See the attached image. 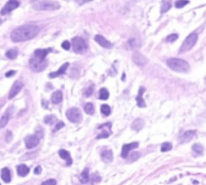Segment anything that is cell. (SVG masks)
I'll return each instance as SVG.
<instances>
[{"label":"cell","mask_w":206,"mask_h":185,"mask_svg":"<svg viewBox=\"0 0 206 185\" xmlns=\"http://www.w3.org/2000/svg\"><path fill=\"white\" fill-rule=\"evenodd\" d=\"M39 32V28L36 25H23L12 31L11 40L15 43L24 42L35 38Z\"/></svg>","instance_id":"1"},{"label":"cell","mask_w":206,"mask_h":185,"mask_svg":"<svg viewBox=\"0 0 206 185\" xmlns=\"http://www.w3.org/2000/svg\"><path fill=\"white\" fill-rule=\"evenodd\" d=\"M167 66L177 72H187L189 71V64L187 61L179 58H170L167 61Z\"/></svg>","instance_id":"2"},{"label":"cell","mask_w":206,"mask_h":185,"mask_svg":"<svg viewBox=\"0 0 206 185\" xmlns=\"http://www.w3.org/2000/svg\"><path fill=\"white\" fill-rule=\"evenodd\" d=\"M33 9L36 11H55L61 7L58 2L56 1H39L36 2L32 6Z\"/></svg>","instance_id":"3"},{"label":"cell","mask_w":206,"mask_h":185,"mask_svg":"<svg viewBox=\"0 0 206 185\" xmlns=\"http://www.w3.org/2000/svg\"><path fill=\"white\" fill-rule=\"evenodd\" d=\"M48 62L45 59H39L37 57L30 59L29 67L35 72H39L44 71L47 67Z\"/></svg>","instance_id":"4"},{"label":"cell","mask_w":206,"mask_h":185,"mask_svg":"<svg viewBox=\"0 0 206 185\" xmlns=\"http://www.w3.org/2000/svg\"><path fill=\"white\" fill-rule=\"evenodd\" d=\"M72 49L74 51V53H78V54H82L88 48V44L85 40L79 36H76L72 39Z\"/></svg>","instance_id":"5"},{"label":"cell","mask_w":206,"mask_h":185,"mask_svg":"<svg viewBox=\"0 0 206 185\" xmlns=\"http://www.w3.org/2000/svg\"><path fill=\"white\" fill-rule=\"evenodd\" d=\"M197 38L198 36L196 33L190 34L189 36L184 39V41L181 45L180 48V53H184L192 49V47L195 45L197 41Z\"/></svg>","instance_id":"6"},{"label":"cell","mask_w":206,"mask_h":185,"mask_svg":"<svg viewBox=\"0 0 206 185\" xmlns=\"http://www.w3.org/2000/svg\"><path fill=\"white\" fill-rule=\"evenodd\" d=\"M66 117L72 123H79L82 119V114L78 108H70L66 111Z\"/></svg>","instance_id":"7"},{"label":"cell","mask_w":206,"mask_h":185,"mask_svg":"<svg viewBox=\"0 0 206 185\" xmlns=\"http://www.w3.org/2000/svg\"><path fill=\"white\" fill-rule=\"evenodd\" d=\"M43 134L41 132H36L35 135L28 136L25 138V145L28 149H32L39 143V140L42 138Z\"/></svg>","instance_id":"8"},{"label":"cell","mask_w":206,"mask_h":185,"mask_svg":"<svg viewBox=\"0 0 206 185\" xmlns=\"http://www.w3.org/2000/svg\"><path fill=\"white\" fill-rule=\"evenodd\" d=\"M19 6H20V3L17 0H9L8 2L6 3V5L3 7V8L1 10L0 13L2 15H5L15 9H16Z\"/></svg>","instance_id":"9"},{"label":"cell","mask_w":206,"mask_h":185,"mask_svg":"<svg viewBox=\"0 0 206 185\" xmlns=\"http://www.w3.org/2000/svg\"><path fill=\"white\" fill-rule=\"evenodd\" d=\"M138 147H139L138 142H134V143L123 145V148H122V152H121V156L123 159H126L129 155V152L131 151V150H134L135 148H138Z\"/></svg>","instance_id":"10"},{"label":"cell","mask_w":206,"mask_h":185,"mask_svg":"<svg viewBox=\"0 0 206 185\" xmlns=\"http://www.w3.org/2000/svg\"><path fill=\"white\" fill-rule=\"evenodd\" d=\"M23 87V84L20 80H16V81L13 84V86H12L11 90H10V93H9L8 95L9 99L14 98L17 94L21 91Z\"/></svg>","instance_id":"11"},{"label":"cell","mask_w":206,"mask_h":185,"mask_svg":"<svg viewBox=\"0 0 206 185\" xmlns=\"http://www.w3.org/2000/svg\"><path fill=\"white\" fill-rule=\"evenodd\" d=\"M132 60L134 62V64H136L139 66H144L148 62V58L139 53H134L133 56H132Z\"/></svg>","instance_id":"12"},{"label":"cell","mask_w":206,"mask_h":185,"mask_svg":"<svg viewBox=\"0 0 206 185\" xmlns=\"http://www.w3.org/2000/svg\"><path fill=\"white\" fill-rule=\"evenodd\" d=\"M95 41L97 42L99 45H101L102 47L105 48H112V44L110 42L107 40V39L103 37L101 35H96L94 37Z\"/></svg>","instance_id":"13"},{"label":"cell","mask_w":206,"mask_h":185,"mask_svg":"<svg viewBox=\"0 0 206 185\" xmlns=\"http://www.w3.org/2000/svg\"><path fill=\"white\" fill-rule=\"evenodd\" d=\"M69 66V63H68V62L64 63V64H63V65L59 69V70H57V71H56V72H51V73H49V74H48V78H57V77H60V76H61V75L64 74Z\"/></svg>","instance_id":"14"},{"label":"cell","mask_w":206,"mask_h":185,"mask_svg":"<svg viewBox=\"0 0 206 185\" xmlns=\"http://www.w3.org/2000/svg\"><path fill=\"white\" fill-rule=\"evenodd\" d=\"M146 91V89L143 87H140L139 89V93H138V95L136 97V102H137V105L139 106V108H145L146 107V103L144 102V99L142 97V95L144 94V92Z\"/></svg>","instance_id":"15"},{"label":"cell","mask_w":206,"mask_h":185,"mask_svg":"<svg viewBox=\"0 0 206 185\" xmlns=\"http://www.w3.org/2000/svg\"><path fill=\"white\" fill-rule=\"evenodd\" d=\"M101 158H102V160L104 162V163H110L113 161V151L111 150H105L103 151L102 153H101Z\"/></svg>","instance_id":"16"},{"label":"cell","mask_w":206,"mask_h":185,"mask_svg":"<svg viewBox=\"0 0 206 185\" xmlns=\"http://www.w3.org/2000/svg\"><path fill=\"white\" fill-rule=\"evenodd\" d=\"M59 155H60V157L61 158V159H63L64 160L66 161V165L67 166H70L72 165V157H71V155H70L69 152L67 151H65V150H60L58 152Z\"/></svg>","instance_id":"17"},{"label":"cell","mask_w":206,"mask_h":185,"mask_svg":"<svg viewBox=\"0 0 206 185\" xmlns=\"http://www.w3.org/2000/svg\"><path fill=\"white\" fill-rule=\"evenodd\" d=\"M145 122L142 119L137 118L134 121H133V122L131 123V127L133 130H135L137 132H139V130H141L143 128Z\"/></svg>","instance_id":"18"},{"label":"cell","mask_w":206,"mask_h":185,"mask_svg":"<svg viewBox=\"0 0 206 185\" xmlns=\"http://www.w3.org/2000/svg\"><path fill=\"white\" fill-rule=\"evenodd\" d=\"M196 135L195 130H188L186 132L183 134V135L181 136V143H188L194 138Z\"/></svg>","instance_id":"19"},{"label":"cell","mask_w":206,"mask_h":185,"mask_svg":"<svg viewBox=\"0 0 206 185\" xmlns=\"http://www.w3.org/2000/svg\"><path fill=\"white\" fill-rule=\"evenodd\" d=\"M52 48H46V49H36L34 52L35 57L39 59H45L48 53L52 52Z\"/></svg>","instance_id":"20"},{"label":"cell","mask_w":206,"mask_h":185,"mask_svg":"<svg viewBox=\"0 0 206 185\" xmlns=\"http://www.w3.org/2000/svg\"><path fill=\"white\" fill-rule=\"evenodd\" d=\"M51 100H52V102L53 104H59L62 102L63 100V94L61 90H56L52 94V97H51Z\"/></svg>","instance_id":"21"},{"label":"cell","mask_w":206,"mask_h":185,"mask_svg":"<svg viewBox=\"0 0 206 185\" xmlns=\"http://www.w3.org/2000/svg\"><path fill=\"white\" fill-rule=\"evenodd\" d=\"M29 171H30V169L25 164H20L17 166V173L20 176L24 177L28 175Z\"/></svg>","instance_id":"22"},{"label":"cell","mask_w":206,"mask_h":185,"mask_svg":"<svg viewBox=\"0 0 206 185\" xmlns=\"http://www.w3.org/2000/svg\"><path fill=\"white\" fill-rule=\"evenodd\" d=\"M1 177H2V180H3L5 183H7V184L11 182V172H10V170H9L7 167H4V168L2 170Z\"/></svg>","instance_id":"23"},{"label":"cell","mask_w":206,"mask_h":185,"mask_svg":"<svg viewBox=\"0 0 206 185\" xmlns=\"http://www.w3.org/2000/svg\"><path fill=\"white\" fill-rule=\"evenodd\" d=\"M89 168L84 169L82 173L80 175V181L81 184H86L89 181Z\"/></svg>","instance_id":"24"},{"label":"cell","mask_w":206,"mask_h":185,"mask_svg":"<svg viewBox=\"0 0 206 185\" xmlns=\"http://www.w3.org/2000/svg\"><path fill=\"white\" fill-rule=\"evenodd\" d=\"M171 7H172V3L169 0H163L161 5V9H160V11L161 13H165L170 10Z\"/></svg>","instance_id":"25"},{"label":"cell","mask_w":206,"mask_h":185,"mask_svg":"<svg viewBox=\"0 0 206 185\" xmlns=\"http://www.w3.org/2000/svg\"><path fill=\"white\" fill-rule=\"evenodd\" d=\"M10 118V115L8 113V110L6 111L5 113L3 114V116L0 119V128H3L6 127V125L7 124V122Z\"/></svg>","instance_id":"26"},{"label":"cell","mask_w":206,"mask_h":185,"mask_svg":"<svg viewBox=\"0 0 206 185\" xmlns=\"http://www.w3.org/2000/svg\"><path fill=\"white\" fill-rule=\"evenodd\" d=\"M109 96H110V94L106 88H102L99 90V99L107 100L109 98Z\"/></svg>","instance_id":"27"},{"label":"cell","mask_w":206,"mask_h":185,"mask_svg":"<svg viewBox=\"0 0 206 185\" xmlns=\"http://www.w3.org/2000/svg\"><path fill=\"white\" fill-rule=\"evenodd\" d=\"M101 112L102 113L103 116L107 117L111 113V110H110V107L108 105L104 104V105H102V106H101Z\"/></svg>","instance_id":"28"},{"label":"cell","mask_w":206,"mask_h":185,"mask_svg":"<svg viewBox=\"0 0 206 185\" xmlns=\"http://www.w3.org/2000/svg\"><path fill=\"white\" fill-rule=\"evenodd\" d=\"M17 55H18V51L16 49H10L8 50L7 53H6V56L8 59H11V60H14L17 57Z\"/></svg>","instance_id":"29"},{"label":"cell","mask_w":206,"mask_h":185,"mask_svg":"<svg viewBox=\"0 0 206 185\" xmlns=\"http://www.w3.org/2000/svg\"><path fill=\"white\" fill-rule=\"evenodd\" d=\"M192 149L193 150V151L196 152L198 155H202L204 152V146L201 144L196 143L192 146Z\"/></svg>","instance_id":"30"},{"label":"cell","mask_w":206,"mask_h":185,"mask_svg":"<svg viewBox=\"0 0 206 185\" xmlns=\"http://www.w3.org/2000/svg\"><path fill=\"white\" fill-rule=\"evenodd\" d=\"M85 111L89 115H93L94 113V106L92 103L89 102L85 105Z\"/></svg>","instance_id":"31"},{"label":"cell","mask_w":206,"mask_h":185,"mask_svg":"<svg viewBox=\"0 0 206 185\" xmlns=\"http://www.w3.org/2000/svg\"><path fill=\"white\" fill-rule=\"evenodd\" d=\"M101 176L98 173H94L90 176H89V180H91V183L94 184V183H98L101 181Z\"/></svg>","instance_id":"32"},{"label":"cell","mask_w":206,"mask_h":185,"mask_svg":"<svg viewBox=\"0 0 206 185\" xmlns=\"http://www.w3.org/2000/svg\"><path fill=\"white\" fill-rule=\"evenodd\" d=\"M56 120V118L55 115H47L45 118V122L46 124H53V122Z\"/></svg>","instance_id":"33"},{"label":"cell","mask_w":206,"mask_h":185,"mask_svg":"<svg viewBox=\"0 0 206 185\" xmlns=\"http://www.w3.org/2000/svg\"><path fill=\"white\" fill-rule=\"evenodd\" d=\"M172 148V145L170 143H164L161 145V151L166 152L168 151H171Z\"/></svg>","instance_id":"34"},{"label":"cell","mask_w":206,"mask_h":185,"mask_svg":"<svg viewBox=\"0 0 206 185\" xmlns=\"http://www.w3.org/2000/svg\"><path fill=\"white\" fill-rule=\"evenodd\" d=\"M94 84H91V86H89V87L85 89V93H84L85 96L86 97H90V96L92 95L93 92H94Z\"/></svg>","instance_id":"35"},{"label":"cell","mask_w":206,"mask_h":185,"mask_svg":"<svg viewBox=\"0 0 206 185\" xmlns=\"http://www.w3.org/2000/svg\"><path fill=\"white\" fill-rule=\"evenodd\" d=\"M188 3H189L188 0H179V1H177L175 3V6L176 8H182V7H184V6H186Z\"/></svg>","instance_id":"36"},{"label":"cell","mask_w":206,"mask_h":185,"mask_svg":"<svg viewBox=\"0 0 206 185\" xmlns=\"http://www.w3.org/2000/svg\"><path fill=\"white\" fill-rule=\"evenodd\" d=\"M110 133L109 132L108 130H103L102 132L101 133L100 135H98V136H97V138H96V139H99V138H108L109 136H110Z\"/></svg>","instance_id":"37"},{"label":"cell","mask_w":206,"mask_h":185,"mask_svg":"<svg viewBox=\"0 0 206 185\" xmlns=\"http://www.w3.org/2000/svg\"><path fill=\"white\" fill-rule=\"evenodd\" d=\"M178 39V35L177 34H171L167 37V41L169 43H172Z\"/></svg>","instance_id":"38"},{"label":"cell","mask_w":206,"mask_h":185,"mask_svg":"<svg viewBox=\"0 0 206 185\" xmlns=\"http://www.w3.org/2000/svg\"><path fill=\"white\" fill-rule=\"evenodd\" d=\"M61 47L64 50H69L70 47H71V44H70V43L68 40H64L61 44Z\"/></svg>","instance_id":"39"},{"label":"cell","mask_w":206,"mask_h":185,"mask_svg":"<svg viewBox=\"0 0 206 185\" xmlns=\"http://www.w3.org/2000/svg\"><path fill=\"white\" fill-rule=\"evenodd\" d=\"M64 127V123L62 121H59L57 123H56V127H55V130H54V131H56V130H61V128H63V127Z\"/></svg>","instance_id":"40"},{"label":"cell","mask_w":206,"mask_h":185,"mask_svg":"<svg viewBox=\"0 0 206 185\" xmlns=\"http://www.w3.org/2000/svg\"><path fill=\"white\" fill-rule=\"evenodd\" d=\"M41 184L43 185H47V184H56V181L55 180H47L46 181H44Z\"/></svg>","instance_id":"41"},{"label":"cell","mask_w":206,"mask_h":185,"mask_svg":"<svg viewBox=\"0 0 206 185\" xmlns=\"http://www.w3.org/2000/svg\"><path fill=\"white\" fill-rule=\"evenodd\" d=\"M111 126H112V124H111V123H110V122H106V123H104V124L100 125V126L98 127V129L101 130L102 128H105V127H107V128H110V129H111Z\"/></svg>","instance_id":"42"},{"label":"cell","mask_w":206,"mask_h":185,"mask_svg":"<svg viewBox=\"0 0 206 185\" xmlns=\"http://www.w3.org/2000/svg\"><path fill=\"white\" fill-rule=\"evenodd\" d=\"M42 171V167H40V166H37L36 168H35V170H34V173L36 175H39L40 173H41Z\"/></svg>","instance_id":"43"},{"label":"cell","mask_w":206,"mask_h":185,"mask_svg":"<svg viewBox=\"0 0 206 185\" xmlns=\"http://www.w3.org/2000/svg\"><path fill=\"white\" fill-rule=\"evenodd\" d=\"M74 1H75L77 3H78L79 5H82L84 3L90 2V1H92V0H74Z\"/></svg>","instance_id":"44"},{"label":"cell","mask_w":206,"mask_h":185,"mask_svg":"<svg viewBox=\"0 0 206 185\" xmlns=\"http://www.w3.org/2000/svg\"><path fill=\"white\" fill-rule=\"evenodd\" d=\"M11 138H12V135H11V132H10V131H7V138H6V139H7V142L11 141Z\"/></svg>","instance_id":"45"},{"label":"cell","mask_w":206,"mask_h":185,"mask_svg":"<svg viewBox=\"0 0 206 185\" xmlns=\"http://www.w3.org/2000/svg\"><path fill=\"white\" fill-rule=\"evenodd\" d=\"M15 71L11 70V71H9V72H7L6 73V77H7V78H10V77H12L13 75H15Z\"/></svg>","instance_id":"46"}]
</instances>
